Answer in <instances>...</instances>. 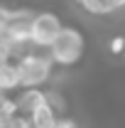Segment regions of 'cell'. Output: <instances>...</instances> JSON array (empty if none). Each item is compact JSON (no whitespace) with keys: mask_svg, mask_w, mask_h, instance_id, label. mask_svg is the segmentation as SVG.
Instances as JSON below:
<instances>
[{"mask_svg":"<svg viewBox=\"0 0 125 128\" xmlns=\"http://www.w3.org/2000/svg\"><path fill=\"white\" fill-rule=\"evenodd\" d=\"M83 49H86V42H83L81 30L74 27V25H62L59 34L47 47V54H49V59H52L54 66L71 69V66H76L83 59Z\"/></svg>","mask_w":125,"mask_h":128,"instance_id":"cell-1","label":"cell"},{"mask_svg":"<svg viewBox=\"0 0 125 128\" xmlns=\"http://www.w3.org/2000/svg\"><path fill=\"white\" fill-rule=\"evenodd\" d=\"M15 66L20 74V89H39L54 74V64L44 49H27L15 57Z\"/></svg>","mask_w":125,"mask_h":128,"instance_id":"cell-2","label":"cell"},{"mask_svg":"<svg viewBox=\"0 0 125 128\" xmlns=\"http://www.w3.org/2000/svg\"><path fill=\"white\" fill-rule=\"evenodd\" d=\"M62 30V20L57 12H49V10H42V12H34L30 25V47L32 49H44L54 42V37Z\"/></svg>","mask_w":125,"mask_h":128,"instance_id":"cell-3","label":"cell"},{"mask_svg":"<svg viewBox=\"0 0 125 128\" xmlns=\"http://www.w3.org/2000/svg\"><path fill=\"white\" fill-rule=\"evenodd\" d=\"M42 104H47V96L42 89H20V94L15 96V108L20 116L30 118L32 111H37Z\"/></svg>","mask_w":125,"mask_h":128,"instance_id":"cell-4","label":"cell"},{"mask_svg":"<svg viewBox=\"0 0 125 128\" xmlns=\"http://www.w3.org/2000/svg\"><path fill=\"white\" fill-rule=\"evenodd\" d=\"M20 89V74H17V66L12 59L0 64V91L2 94H10Z\"/></svg>","mask_w":125,"mask_h":128,"instance_id":"cell-5","label":"cell"},{"mask_svg":"<svg viewBox=\"0 0 125 128\" xmlns=\"http://www.w3.org/2000/svg\"><path fill=\"white\" fill-rule=\"evenodd\" d=\"M57 118H59V113L54 111L49 104H42L37 111L30 113V123H32V128H54Z\"/></svg>","mask_w":125,"mask_h":128,"instance_id":"cell-6","label":"cell"},{"mask_svg":"<svg viewBox=\"0 0 125 128\" xmlns=\"http://www.w3.org/2000/svg\"><path fill=\"white\" fill-rule=\"evenodd\" d=\"M108 52L110 54H123L125 52V37L123 34H115L108 40Z\"/></svg>","mask_w":125,"mask_h":128,"instance_id":"cell-7","label":"cell"},{"mask_svg":"<svg viewBox=\"0 0 125 128\" xmlns=\"http://www.w3.org/2000/svg\"><path fill=\"white\" fill-rule=\"evenodd\" d=\"M5 128H32V123H30L27 116L15 113V116H10V121H7V126H5Z\"/></svg>","mask_w":125,"mask_h":128,"instance_id":"cell-8","label":"cell"},{"mask_svg":"<svg viewBox=\"0 0 125 128\" xmlns=\"http://www.w3.org/2000/svg\"><path fill=\"white\" fill-rule=\"evenodd\" d=\"M7 59H12V47H10V42L0 34V64L7 62Z\"/></svg>","mask_w":125,"mask_h":128,"instance_id":"cell-9","label":"cell"},{"mask_svg":"<svg viewBox=\"0 0 125 128\" xmlns=\"http://www.w3.org/2000/svg\"><path fill=\"white\" fill-rule=\"evenodd\" d=\"M10 12H12V8L0 5V34L5 32V25H7V20H10Z\"/></svg>","mask_w":125,"mask_h":128,"instance_id":"cell-10","label":"cell"},{"mask_svg":"<svg viewBox=\"0 0 125 128\" xmlns=\"http://www.w3.org/2000/svg\"><path fill=\"white\" fill-rule=\"evenodd\" d=\"M7 121H10V116H7V113L0 108V128H5V126H7Z\"/></svg>","mask_w":125,"mask_h":128,"instance_id":"cell-11","label":"cell"}]
</instances>
